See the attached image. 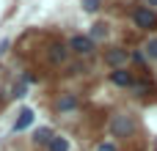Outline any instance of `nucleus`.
<instances>
[{"label":"nucleus","instance_id":"nucleus-5","mask_svg":"<svg viewBox=\"0 0 157 151\" xmlns=\"http://www.w3.org/2000/svg\"><path fill=\"white\" fill-rule=\"evenodd\" d=\"M47 58H50V63H63V61L69 58V50H66L63 44H52V47L47 50Z\"/></svg>","mask_w":157,"mask_h":151},{"label":"nucleus","instance_id":"nucleus-2","mask_svg":"<svg viewBox=\"0 0 157 151\" xmlns=\"http://www.w3.org/2000/svg\"><path fill=\"white\" fill-rule=\"evenodd\" d=\"M132 22L141 30H152V28H157V14L152 8H135L132 11Z\"/></svg>","mask_w":157,"mask_h":151},{"label":"nucleus","instance_id":"nucleus-10","mask_svg":"<svg viewBox=\"0 0 157 151\" xmlns=\"http://www.w3.org/2000/svg\"><path fill=\"white\" fill-rule=\"evenodd\" d=\"M33 140H36V143H50V140H52V132L44 127V129H39V132L33 135Z\"/></svg>","mask_w":157,"mask_h":151},{"label":"nucleus","instance_id":"nucleus-12","mask_svg":"<svg viewBox=\"0 0 157 151\" xmlns=\"http://www.w3.org/2000/svg\"><path fill=\"white\" fill-rule=\"evenodd\" d=\"M94 36H97V39H105V36H108V25H102V22L94 25Z\"/></svg>","mask_w":157,"mask_h":151},{"label":"nucleus","instance_id":"nucleus-11","mask_svg":"<svg viewBox=\"0 0 157 151\" xmlns=\"http://www.w3.org/2000/svg\"><path fill=\"white\" fill-rule=\"evenodd\" d=\"M25 88H28V80H19V83L14 85V94H11V96H17V99H22V96H25Z\"/></svg>","mask_w":157,"mask_h":151},{"label":"nucleus","instance_id":"nucleus-1","mask_svg":"<svg viewBox=\"0 0 157 151\" xmlns=\"http://www.w3.org/2000/svg\"><path fill=\"white\" fill-rule=\"evenodd\" d=\"M110 132H113L116 138H130V135L135 132V121H132V116H127V113L116 116V118L110 121Z\"/></svg>","mask_w":157,"mask_h":151},{"label":"nucleus","instance_id":"nucleus-3","mask_svg":"<svg viewBox=\"0 0 157 151\" xmlns=\"http://www.w3.org/2000/svg\"><path fill=\"white\" fill-rule=\"evenodd\" d=\"M69 50L77 52V55H88V52H94V39L91 36H72Z\"/></svg>","mask_w":157,"mask_h":151},{"label":"nucleus","instance_id":"nucleus-17","mask_svg":"<svg viewBox=\"0 0 157 151\" xmlns=\"http://www.w3.org/2000/svg\"><path fill=\"white\" fill-rule=\"evenodd\" d=\"M146 3H149V6H157V0H146Z\"/></svg>","mask_w":157,"mask_h":151},{"label":"nucleus","instance_id":"nucleus-4","mask_svg":"<svg viewBox=\"0 0 157 151\" xmlns=\"http://www.w3.org/2000/svg\"><path fill=\"white\" fill-rule=\"evenodd\" d=\"M33 118H36V116H33V110H30V107H25V110H19V118L14 121V127H11V129H14V132H25V129L33 124Z\"/></svg>","mask_w":157,"mask_h":151},{"label":"nucleus","instance_id":"nucleus-16","mask_svg":"<svg viewBox=\"0 0 157 151\" xmlns=\"http://www.w3.org/2000/svg\"><path fill=\"white\" fill-rule=\"evenodd\" d=\"M6 50H8V41H0V55H3Z\"/></svg>","mask_w":157,"mask_h":151},{"label":"nucleus","instance_id":"nucleus-13","mask_svg":"<svg viewBox=\"0 0 157 151\" xmlns=\"http://www.w3.org/2000/svg\"><path fill=\"white\" fill-rule=\"evenodd\" d=\"M80 3H83L86 11H97V8H99V0H80Z\"/></svg>","mask_w":157,"mask_h":151},{"label":"nucleus","instance_id":"nucleus-14","mask_svg":"<svg viewBox=\"0 0 157 151\" xmlns=\"http://www.w3.org/2000/svg\"><path fill=\"white\" fill-rule=\"evenodd\" d=\"M146 52H149V58H157V39H152L146 44Z\"/></svg>","mask_w":157,"mask_h":151},{"label":"nucleus","instance_id":"nucleus-8","mask_svg":"<svg viewBox=\"0 0 157 151\" xmlns=\"http://www.w3.org/2000/svg\"><path fill=\"white\" fill-rule=\"evenodd\" d=\"M47 149L50 151H69V140H66V138H52V140L47 143Z\"/></svg>","mask_w":157,"mask_h":151},{"label":"nucleus","instance_id":"nucleus-15","mask_svg":"<svg viewBox=\"0 0 157 151\" xmlns=\"http://www.w3.org/2000/svg\"><path fill=\"white\" fill-rule=\"evenodd\" d=\"M97 151H116V146H113V143H102Z\"/></svg>","mask_w":157,"mask_h":151},{"label":"nucleus","instance_id":"nucleus-9","mask_svg":"<svg viewBox=\"0 0 157 151\" xmlns=\"http://www.w3.org/2000/svg\"><path fill=\"white\" fill-rule=\"evenodd\" d=\"M75 105H77V99H75L72 94H66V96H63V99L58 102V110H72Z\"/></svg>","mask_w":157,"mask_h":151},{"label":"nucleus","instance_id":"nucleus-7","mask_svg":"<svg viewBox=\"0 0 157 151\" xmlns=\"http://www.w3.org/2000/svg\"><path fill=\"white\" fill-rule=\"evenodd\" d=\"M124 61H127V52H124V50H110V52H108V63H110V66H119V63H124Z\"/></svg>","mask_w":157,"mask_h":151},{"label":"nucleus","instance_id":"nucleus-6","mask_svg":"<svg viewBox=\"0 0 157 151\" xmlns=\"http://www.w3.org/2000/svg\"><path fill=\"white\" fill-rule=\"evenodd\" d=\"M110 80H113L116 85H124V88H127V85H132V77H130L124 69H116V72H110Z\"/></svg>","mask_w":157,"mask_h":151}]
</instances>
